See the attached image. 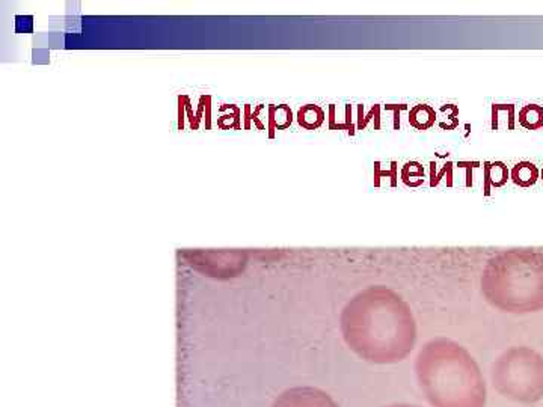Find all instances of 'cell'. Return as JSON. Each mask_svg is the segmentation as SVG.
Masks as SVG:
<instances>
[{"label":"cell","mask_w":543,"mask_h":407,"mask_svg":"<svg viewBox=\"0 0 543 407\" xmlns=\"http://www.w3.org/2000/svg\"><path fill=\"white\" fill-rule=\"evenodd\" d=\"M343 335L355 353L373 364H397L414 348V317L400 297L384 287L358 294L341 318Z\"/></svg>","instance_id":"6da1fadb"},{"label":"cell","mask_w":543,"mask_h":407,"mask_svg":"<svg viewBox=\"0 0 543 407\" xmlns=\"http://www.w3.org/2000/svg\"><path fill=\"white\" fill-rule=\"evenodd\" d=\"M415 372L422 394L433 407H484L486 383L474 358L449 339H434L421 348Z\"/></svg>","instance_id":"7a4b0ae2"},{"label":"cell","mask_w":543,"mask_h":407,"mask_svg":"<svg viewBox=\"0 0 543 407\" xmlns=\"http://www.w3.org/2000/svg\"><path fill=\"white\" fill-rule=\"evenodd\" d=\"M487 300L507 312L543 310V255L513 250L494 258L483 274Z\"/></svg>","instance_id":"3957f363"},{"label":"cell","mask_w":543,"mask_h":407,"mask_svg":"<svg viewBox=\"0 0 543 407\" xmlns=\"http://www.w3.org/2000/svg\"><path fill=\"white\" fill-rule=\"evenodd\" d=\"M503 397L533 404L543 399V356L528 347H513L499 356L491 371Z\"/></svg>","instance_id":"277c9868"},{"label":"cell","mask_w":543,"mask_h":407,"mask_svg":"<svg viewBox=\"0 0 543 407\" xmlns=\"http://www.w3.org/2000/svg\"><path fill=\"white\" fill-rule=\"evenodd\" d=\"M272 407H338L328 394L317 388L298 387L281 392Z\"/></svg>","instance_id":"5b68a950"},{"label":"cell","mask_w":543,"mask_h":407,"mask_svg":"<svg viewBox=\"0 0 543 407\" xmlns=\"http://www.w3.org/2000/svg\"><path fill=\"white\" fill-rule=\"evenodd\" d=\"M510 177L508 169L503 162H484V183H483V190L484 195L489 196L491 195V187H501L507 183Z\"/></svg>","instance_id":"8992f818"},{"label":"cell","mask_w":543,"mask_h":407,"mask_svg":"<svg viewBox=\"0 0 543 407\" xmlns=\"http://www.w3.org/2000/svg\"><path fill=\"white\" fill-rule=\"evenodd\" d=\"M510 178L520 187H531L535 186L539 178V169L531 162H520L515 164Z\"/></svg>","instance_id":"52a82bcc"},{"label":"cell","mask_w":543,"mask_h":407,"mask_svg":"<svg viewBox=\"0 0 543 407\" xmlns=\"http://www.w3.org/2000/svg\"><path fill=\"white\" fill-rule=\"evenodd\" d=\"M437 114L433 109L426 104H418L409 112V124L418 130H427L434 124Z\"/></svg>","instance_id":"ba28073f"},{"label":"cell","mask_w":543,"mask_h":407,"mask_svg":"<svg viewBox=\"0 0 543 407\" xmlns=\"http://www.w3.org/2000/svg\"><path fill=\"white\" fill-rule=\"evenodd\" d=\"M519 123L527 130H539L543 127V107L537 104H528L520 109Z\"/></svg>","instance_id":"9c48e42d"},{"label":"cell","mask_w":543,"mask_h":407,"mask_svg":"<svg viewBox=\"0 0 543 407\" xmlns=\"http://www.w3.org/2000/svg\"><path fill=\"white\" fill-rule=\"evenodd\" d=\"M380 177H389L391 178V186L396 187L397 186V163L393 162L391 163V171H380V163H376L374 168V186L380 184Z\"/></svg>","instance_id":"30bf717a"},{"label":"cell","mask_w":543,"mask_h":407,"mask_svg":"<svg viewBox=\"0 0 543 407\" xmlns=\"http://www.w3.org/2000/svg\"><path fill=\"white\" fill-rule=\"evenodd\" d=\"M386 111H393L394 112V130L400 128V111H406L408 106L406 104H386L385 106Z\"/></svg>","instance_id":"8fae6325"},{"label":"cell","mask_w":543,"mask_h":407,"mask_svg":"<svg viewBox=\"0 0 543 407\" xmlns=\"http://www.w3.org/2000/svg\"><path fill=\"white\" fill-rule=\"evenodd\" d=\"M475 164H479V163H477V162H472V163H470V162H459V163H458V166H459V168H468V172H466V186H468V187L472 184L471 169L475 166Z\"/></svg>","instance_id":"7c38bea8"},{"label":"cell","mask_w":543,"mask_h":407,"mask_svg":"<svg viewBox=\"0 0 543 407\" xmlns=\"http://www.w3.org/2000/svg\"><path fill=\"white\" fill-rule=\"evenodd\" d=\"M450 174V172H453V163H447V164H444V168H442V171L439 172V175H438V177H434L433 180H430V186L432 187H434V186H438L439 184V181L444 178V175L445 174Z\"/></svg>","instance_id":"4fadbf2b"},{"label":"cell","mask_w":543,"mask_h":407,"mask_svg":"<svg viewBox=\"0 0 543 407\" xmlns=\"http://www.w3.org/2000/svg\"><path fill=\"white\" fill-rule=\"evenodd\" d=\"M379 112H380V106H377V104H376V106H374V107L372 109V112H370V115H368V116H367V118H365V119L362 121V123L360 124V130H362V128H364V127L367 126V123H368V121H370V119L373 118V115H377Z\"/></svg>","instance_id":"5bb4252c"},{"label":"cell","mask_w":543,"mask_h":407,"mask_svg":"<svg viewBox=\"0 0 543 407\" xmlns=\"http://www.w3.org/2000/svg\"><path fill=\"white\" fill-rule=\"evenodd\" d=\"M386 407H418V406H414V404H391V406H386Z\"/></svg>","instance_id":"9a60e30c"},{"label":"cell","mask_w":543,"mask_h":407,"mask_svg":"<svg viewBox=\"0 0 543 407\" xmlns=\"http://www.w3.org/2000/svg\"><path fill=\"white\" fill-rule=\"evenodd\" d=\"M542 180H543V169H542Z\"/></svg>","instance_id":"2e32d148"}]
</instances>
